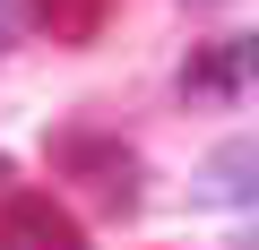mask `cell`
<instances>
[{"label": "cell", "instance_id": "7", "mask_svg": "<svg viewBox=\"0 0 259 250\" xmlns=\"http://www.w3.org/2000/svg\"><path fill=\"white\" fill-rule=\"evenodd\" d=\"M0 198H9V156H0Z\"/></svg>", "mask_w": 259, "mask_h": 250}, {"label": "cell", "instance_id": "6", "mask_svg": "<svg viewBox=\"0 0 259 250\" xmlns=\"http://www.w3.org/2000/svg\"><path fill=\"white\" fill-rule=\"evenodd\" d=\"M18 43V0H0V52Z\"/></svg>", "mask_w": 259, "mask_h": 250}, {"label": "cell", "instance_id": "3", "mask_svg": "<svg viewBox=\"0 0 259 250\" xmlns=\"http://www.w3.org/2000/svg\"><path fill=\"white\" fill-rule=\"evenodd\" d=\"M190 207H259V130H233L190 164Z\"/></svg>", "mask_w": 259, "mask_h": 250}, {"label": "cell", "instance_id": "8", "mask_svg": "<svg viewBox=\"0 0 259 250\" xmlns=\"http://www.w3.org/2000/svg\"><path fill=\"white\" fill-rule=\"evenodd\" d=\"M182 9H216V0H182Z\"/></svg>", "mask_w": 259, "mask_h": 250}, {"label": "cell", "instance_id": "1", "mask_svg": "<svg viewBox=\"0 0 259 250\" xmlns=\"http://www.w3.org/2000/svg\"><path fill=\"white\" fill-rule=\"evenodd\" d=\"M52 164H61L69 181H87V190L104 198V216H139V156H130L121 138H104V130H61V138H52Z\"/></svg>", "mask_w": 259, "mask_h": 250}, {"label": "cell", "instance_id": "4", "mask_svg": "<svg viewBox=\"0 0 259 250\" xmlns=\"http://www.w3.org/2000/svg\"><path fill=\"white\" fill-rule=\"evenodd\" d=\"M0 241H9V250H78L87 224L52 190H9V198H0Z\"/></svg>", "mask_w": 259, "mask_h": 250}, {"label": "cell", "instance_id": "2", "mask_svg": "<svg viewBox=\"0 0 259 250\" xmlns=\"http://www.w3.org/2000/svg\"><path fill=\"white\" fill-rule=\"evenodd\" d=\"M182 95H190V104H242V95H259V35H216V43H199L190 69H182Z\"/></svg>", "mask_w": 259, "mask_h": 250}, {"label": "cell", "instance_id": "5", "mask_svg": "<svg viewBox=\"0 0 259 250\" xmlns=\"http://www.w3.org/2000/svg\"><path fill=\"white\" fill-rule=\"evenodd\" d=\"M35 18H44L52 43H87V35L112 18V0H35Z\"/></svg>", "mask_w": 259, "mask_h": 250}]
</instances>
